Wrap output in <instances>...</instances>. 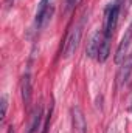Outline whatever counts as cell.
<instances>
[{
    "label": "cell",
    "mask_w": 132,
    "mask_h": 133,
    "mask_svg": "<svg viewBox=\"0 0 132 133\" xmlns=\"http://www.w3.org/2000/svg\"><path fill=\"white\" fill-rule=\"evenodd\" d=\"M81 36H82V23L76 25V26L70 31L68 37H67L65 45H64V57H65V59L71 57V56L75 54V51H76V48H78V45H79V42H81Z\"/></svg>",
    "instance_id": "6da1fadb"
},
{
    "label": "cell",
    "mask_w": 132,
    "mask_h": 133,
    "mask_svg": "<svg viewBox=\"0 0 132 133\" xmlns=\"http://www.w3.org/2000/svg\"><path fill=\"white\" fill-rule=\"evenodd\" d=\"M48 14H50V0H40L36 11V20H34L37 28H40L45 23V20L48 19Z\"/></svg>",
    "instance_id": "52a82bcc"
},
{
    "label": "cell",
    "mask_w": 132,
    "mask_h": 133,
    "mask_svg": "<svg viewBox=\"0 0 132 133\" xmlns=\"http://www.w3.org/2000/svg\"><path fill=\"white\" fill-rule=\"evenodd\" d=\"M131 40H132V22H131V25L128 26L126 33H124L121 42H120V45H118V48H117V54H115V62L117 64H121L126 59L128 50H129V45H131Z\"/></svg>",
    "instance_id": "3957f363"
},
{
    "label": "cell",
    "mask_w": 132,
    "mask_h": 133,
    "mask_svg": "<svg viewBox=\"0 0 132 133\" xmlns=\"http://www.w3.org/2000/svg\"><path fill=\"white\" fill-rule=\"evenodd\" d=\"M0 104H2V113H0V118L5 119V116H6V110H8V99H6V95L2 96Z\"/></svg>",
    "instance_id": "8fae6325"
},
{
    "label": "cell",
    "mask_w": 132,
    "mask_h": 133,
    "mask_svg": "<svg viewBox=\"0 0 132 133\" xmlns=\"http://www.w3.org/2000/svg\"><path fill=\"white\" fill-rule=\"evenodd\" d=\"M40 122H42V107L37 105L33 111V116H31V122H30V127H28V133H36L40 127Z\"/></svg>",
    "instance_id": "9c48e42d"
},
{
    "label": "cell",
    "mask_w": 132,
    "mask_h": 133,
    "mask_svg": "<svg viewBox=\"0 0 132 133\" xmlns=\"http://www.w3.org/2000/svg\"><path fill=\"white\" fill-rule=\"evenodd\" d=\"M8 133H14V127H9L8 129Z\"/></svg>",
    "instance_id": "4fadbf2b"
},
{
    "label": "cell",
    "mask_w": 132,
    "mask_h": 133,
    "mask_svg": "<svg viewBox=\"0 0 132 133\" xmlns=\"http://www.w3.org/2000/svg\"><path fill=\"white\" fill-rule=\"evenodd\" d=\"M71 125H73V133H86L87 132V122L84 118V113L79 107L71 108Z\"/></svg>",
    "instance_id": "277c9868"
},
{
    "label": "cell",
    "mask_w": 132,
    "mask_h": 133,
    "mask_svg": "<svg viewBox=\"0 0 132 133\" xmlns=\"http://www.w3.org/2000/svg\"><path fill=\"white\" fill-rule=\"evenodd\" d=\"M121 2H123V0H115V3H117V5H120Z\"/></svg>",
    "instance_id": "5bb4252c"
},
{
    "label": "cell",
    "mask_w": 132,
    "mask_h": 133,
    "mask_svg": "<svg viewBox=\"0 0 132 133\" xmlns=\"http://www.w3.org/2000/svg\"><path fill=\"white\" fill-rule=\"evenodd\" d=\"M103 39H104V36H103L101 31H95L93 36L90 37L89 45H87V50H86V53H87V56H89L90 59H95V57L98 56V51H99V46H101Z\"/></svg>",
    "instance_id": "5b68a950"
},
{
    "label": "cell",
    "mask_w": 132,
    "mask_h": 133,
    "mask_svg": "<svg viewBox=\"0 0 132 133\" xmlns=\"http://www.w3.org/2000/svg\"><path fill=\"white\" fill-rule=\"evenodd\" d=\"M76 2H78V0H67V9L70 11V9L76 5Z\"/></svg>",
    "instance_id": "7c38bea8"
},
{
    "label": "cell",
    "mask_w": 132,
    "mask_h": 133,
    "mask_svg": "<svg viewBox=\"0 0 132 133\" xmlns=\"http://www.w3.org/2000/svg\"><path fill=\"white\" fill-rule=\"evenodd\" d=\"M109 54H110V39L104 37L103 42H101V46H99L98 56H97L98 62H106L107 57H109Z\"/></svg>",
    "instance_id": "30bf717a"
},
{
    "label": "cell",
    "mask_w": 132,
    "mask_h": 133,
    "mask_svg": "<svg viewBox=\"0 0 132 133\" xmlns=\"http://www.w3.org/2000/svg\"><path fill=\"white\" fill-rule=\"evenodd\" d=\"M20 93H22V101L25 105H30L31 102V76L27 73L23 77H22V82H20Z\"/></svg>",
    "instance_id": "ba28073f"
},
{
    "label": "cell",
    "mask_w": 132,
    "mask_h": 133,
    "mask_svg": "<svg viewBox=\"0 0 132 133\" xmlns=\"http://www.w3.org/2000/svg\"><path fill=\"white\" fill-rule=\"evenodd\" d=\"M131 73H132V51L126 56V59L121 62L120 71H118V84L120 85H124L128 82Z\"/></svg>",
    "instance_id": "8992f818"
},
{
    "label": "cell",
    "mask_w": 132,
    "mask_h": 133,
    "mask_svg": "<svg viewBox=\"0 0 132 133\" xmlns=\"http://www.w3.org/2000/svg\"><path fill=\"white\" fill-rule=\"evenodd\" d=\"M118 14H120V5L113 3L110 6L106 8V17H104V37H112L113 30L117 26V20H118Z\"/></svg>",
    "instance_id": "7a4b0ae2"
}]
</instances>
